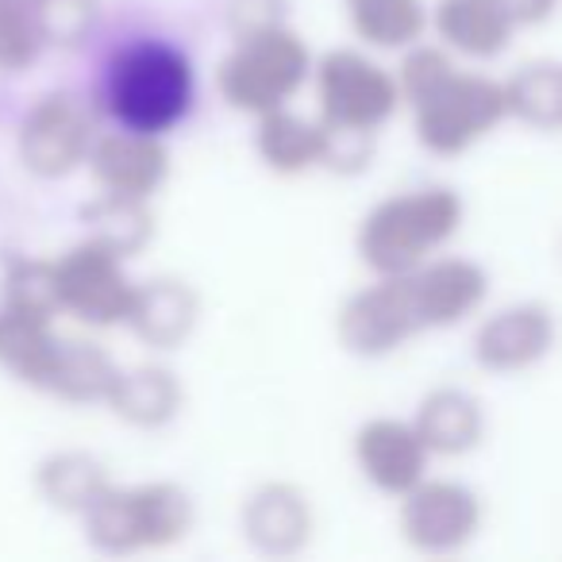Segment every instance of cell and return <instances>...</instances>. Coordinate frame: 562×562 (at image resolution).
<instances>
[{
	"label": "cell",
	"instance_id": "cell-1",
	"mask_svg": "<svg viewBox=\"0 0 562 562\" xmlns=\"http://www.w3.org/2000/svg\"><path fill=\"white\" fill-rule=\"evenodd\" d=\"M93 104L109 127L166 139L196 104V66L166 35H132L104 58Z\"/></svg>",
	"mask_w": 562,
	"mask_h": 562
},
{
	"label": "cell",
	"instance_id": "cell-2",
	"mask_svg": "<svg viewBox=\"0 0 562 562\" xmlns=\"http://www.w3.org/2000/svg\"><path fill=\"white\" fill-rule=\"evenodd\" d=\"M467 204L451 186H416L367 209L355 227V255L370 273H413L462 232Z\"/></svg>",
	"mask_w": 562,
	"mask_h": 562
},
{
	"label": "cell",
	"instance_id": "cell-3",
	"mask_svg": "<svg viewBox=\"0 0 562 562\" xmlns=\"http://www.w3.org/2000/svg\"><path fill=\"white\" fill-rule=\"evenodd\" d=\"M196 528L193 493L178 482H135L101 493L93 508L81 516L86 543L109 559H132L147 551H170L186 543Z\"/></svg>",
	"mask_w": 562,
	"mask_h": 562
},
{
	"label": "cell",
	"instance_id": "cell-4",
	"mask_svg": "<svg viewBox=\"0 0 562 562\" xmlns=\"http://www.w3.org/2000/svg\"><path fill=\"white\" fill-rule=\"evenodd\" d=\"M413 135L431 158H462L508 124L505 81L482 70H462L459 58L443 74L405 97Z\"/></svg>",
	"mask_w": 562,
	"mask_h": 562
},
{
	"label": "cell",
	"instance_id": "cell-5",
	"mask_svg": "<svg viewBox=\"0 0 562 562\" xmlns=\"http://www.w3.org/2000/svg\"><path fill=\"white\" fill-rule=\"evenodd\" d=\"M316 55L290 24L266 27L232 40L227 55L216 63V93L232 112L266 116L285 109L313 86Z\"/></svg>",
	"mask_w": 562,
	"mask_h": 562
},
{
	"label": "cell",
	"instance_id": "cell-6",
	"mask_svg": "<svg viewBox=\"0 0 562 562\" xmlns=\"http://www.w3.org/2000/svg\"><path fill=\"white\" fill-rule=\"evenodd\" d=\"M316 116L331 135H370L405 109L397 70L382 66L367 47H336L316 58L313 70Z\"/></svg>",
	"mask_w": 562,
	"mask_h": 562
},
{
	"label": "cell",
	"instance_id": "cell-7",
	"mask_svg": "<svg viewBox=\"0 0 562 562\" xmlns=\"http://www.w3.org/2000/svg\"><path fill=\"white\" fill-rule=\"evenodd\" d=\"M97 116H101L97 104L70 89H50L35 97L16 127L20 166L40 181H66L86 170L97 135H101Z\"/></svg>",
	"mask_w": 562,
	"mask_h": 562
},
{
	"label": "cell",
	"instance_id": "cell-8",
	"mask_svg": "<svg viewBox=\"0 0 562 562\" xmlns=\"http://www.w3.org/2000/svg\"><path fill=\"white\" fill-rule=\"evenodd\" d=\"M424 331L413 273H374L336 313V344L351 359H390Z\"/></svg>",
	"mask_w": 562,
	"mask_h": 562
},
{
	"label": "cell",
	"instance_id": "cell-9",
	"mask_svg": "<svg viewBox=\"0 0 562 562\" xmlns=\"http://www.w3.org/2000/svg\"><path fill=\"white\" fill-rule=\"evenodd\" d=\"M58 290H63V316L97 331L127 328L139 281L127 273V258L81 235L70 250L55 258Z\"/></svg>",
	"mask_w": 562,
	"mask_h": 562
},
{
	"label": "cell",
	"instance_id": "cell-10",
	"mask_svg": "<svg viewBox=\"0 0 562 562\" xmlns=\"http://www.w3.org/2000/svg\"><path fill=\"white\" fill-rule=\"evenodd\" d=\"M485 524V505L467 482L424 477L416 490L397 497V531L408 551L447 559L467 551Z\"/></svg>",
	"mask_w": 562,
	"mask_h": 562
},
{
	"label": "cell",
	"instance_id": "cell-11",
	"mask_svg": "<svg viewBox=\"0 0 562 562\" xmlns=\"http://www.w3.org/2000/svg\"><path fill=\"white\" fill-rule=\"evenodd\" d=\"M559 344V321L543 301H516L490 313L470 336V359L477 370L516 378L536 370Z\"/></svg>",
	"mask_w": 562,
	"mask_h": 562
},
{
	"label": "cell",
	"instance_id": "cell-12",
	"mask_svg": "<svg viewBox=\"0 0 562 562\" xmlns=\"http://www.w3.org/2000/svg\"><path fill=\"white\" fill-rule=\"evenodd\" d=\"M351 459L359 474L385 497H405L408 490L431 474V459L424 436L413 420L401 416H370L355 428L351 436Z\"/></svg>",
	"mask_w": 562,
	"mask_h": 562
},
{
	"label": "cell",
	"instance_id": "cell-13",
	"mask_svg": "<svg viewBox=\"0 0 562 562\" xmlns=\"http://www.w3.org/2000/svg\"><path fill=\"white\" fill-rule=\"evenodd\" d=\"M239 531L266 559H297L316 536L313 501L293 482H262L243 501Z\"/></svg>",
	"mask_w": 562,
	"mask_h": 562
},
{
	"label": "cell",
	"instance_id": "cell-14",
	"mask_svg": "<svg viewBox=\"0 0 562 562\" xmlns=\"http://www.w3.org/2000/svg\"><path fill=\"white\" fill-rule=\"evenodd\" d=\"M86 170L101 193L155 201L170 181V147L158 135L109 127V132L97 135Z\"/></svg>",
	"mask_w": 562,
	"mask_h": 562
},
{
	"label": "cell",
	"instance_id": "cell-15",
	"mask_svg": "<svg viewBox=\"0 0 562 562\" xmlns=\"http://www.w3.org/2000/svg\"><path fill=\"white\" fill-rule=\"evenodd\" d=\"M413 290L420 301L424 328L447 331L482 313L485 297H490V273L474 258L436 255L420 270H413Z\"/></svg>",
	"mask_w": 562,
	"mask_h": 562
},
{
	"label": "cell",
	"instance_id": "cell-16",
	"mask_svg": "<svg viewBox=\"0 0 562 562\" xmlns=\"http://www.w3.org/2000/svg\"><path fill=\"white\" fill-rule=\"evenodd\" d=\"M520 24L505 0H436L431 35L467 63H493L513 47Z\"/></svg>",
	"mask_w": 562,
	"mask_h": 562
},
{
	"label": "cell",
	"instance_id": "cell-17",
	"mask_svg": "<svg viewBox=\"0 0 562 562\" xmlns=\"http://www.w3.org/2000/svg\"><path fill=\"white\" fill-rule=\"evenodd\" d=\"M201 324V293L181 278H150L139 281L135 305L127 316V331L150 351H181Z\"/></svg>",
	"mask_w": 562,
	"mask_h": 562
},
{
	"label": "cell",
	"instance_id": "cell-18",
	"mask_svg": "<svg viewBox=\"0 0 562 562\" xmlns=\"http://www.w3.org/2000/svg\"><path fill=\"white\" fill-rule=\"evenodd\" d=\"M255 155L278 178L328 170L331 132L321 116H301L293 104H285L255 120Z\"/></svg>",
	"mask_w": 562,
	"mask_h": 562
},
{
	"label": "cell",
	"instance_id": "cell-19",
	"mask_svg": "<svg viewBox=\"0 0 562 562\" xmlns=\"http://www.w3.org/2000/svg\"><path fill=\"white\" fill-rule=\"evenodd\" d=\"M104 408L127 428L162 431L186 408V385L162 362H135V367H120Z\"/></svg>",
	"mask_w": 562,
	"mask_h": 562
},
{
	"label": "cell",
	"instance_id": "cell-20",
	"mask_svg": "<svg viewBox=\"0 0 562 562\" xmlns=\"http://www.w3.org/2000/svg\"><path fill=\"white\" fill-rule=\"evenodd\" d=\"M413 424L436 459H467L485 443V408L462 385H436L424 393Z\"/></svg>",
	"mask_w": 562,
	"mask_h": 562
},
{
	"label": "cell",
	"instance_id": "cell-21",
	"mask_svg": "<svg viewBox=\"0 0 562 562\" xmlns=\"http://www.w3.org/2000/svg\"><path fill=\"white\" fill-rule=\"evenodd\" d=\"M55 324L58 321L0 308V370L16 378L20 385H27V390L47 393L66 339Z\"/></svg>",
	"mask_w": 562,
	"mask_h": 562
},
{
	"label": "cell",
	"instance_id": "cell-22",
	"mask_svg": "<svg viewBox=\"0 0 562 562\" xmlns=\"http://www.w3.org/2000/svg\"><path fill=\"white\" fill-rule=\"evenodd\" d=\"M112 485V474L97 454L89 451H50L35 467V493L47 501L55 513L86 516Z\"/></svg>",
	"mask_w": 562,
	"mask_h": 562
},
{
	"label": "cell",
	"instance_id": "cell-23",
	"mask_svg": "<svg viewBox=\"0 0 562 562\" xmlns=\"http://www.w3.org/2000/svg\"><path fill=\"white\" fill-rule=\"evenodd\" d=\"M347 24L367 50L401 55L431 32L428 0H344Z\"/></svg>",
	"mask_w": 562,
	"mask_h": 562
},
{
	"label": "cell",
	"instance_id": "cell-24",
	"mask_svg": "<svg viewBox=\"0 0 562 562\" xmlns=\"http://www.w3.org/2000/svg\"><path fill=\"white\" fill-rule=\"evenodd\" d=\"M508 120L543 135H562V63L536 58L505 78Z\"/></svg>",
	"mask_w": 562,
	"mask_h": 562
},
{
	"label": "cell",
	"instance_id": "cell-25",
	"mask_svg": "<svg viewBox=\"0 0 562 562\" xmlns=\"http://www.w3.org/2000/svg\"><path fill=\"white\" fill-rule=\"evenodd\" d=\"M116 374L120 362L101 344L66 336L47 397L63 401V405H104Z\"/></svg>",
	"mask_w": 562,
	"mask_h": 562
},
{
	"label": "cell",
	"instance_id": "cell-26",
	"mask_svg": "<svg viewBox=\"0 0 562 562\" xmlns=\"http://www.w3.org/2000/svg\"><path fill=\"white\" fill-rule=\"evenodd\" d=\"M81 224H86V239H97L127 262L155 239V212H150V201H139V196L97 189L93 201L81 209Z\"/></svg>",
	"mask_w": 562,
	"mask_h": 562
},
{
	"label": "cell",
	"instance_id": "cell-27",
	"mask_svg": "<svg viewBox=\"0 0 562 562\" xmlns=\"http://www.w3.org/2000/svg\"><path fill=\"white\" fill-rule=\"evenodd\" d=\"M0 308L58 321L63 316V290H58L55 258H12L0 281Z\"/></svg>",
	"mask_w": 562,
	"mask_h": 562
},
{
	"label": "cell",
	"instance_id": "cell-28",
	"mask_svg": "<svg viewBox=\"0 0 562 562\" xmlns=\"http://www.w3.org/2000/svg\"><path fill=\"white\" fill-rule=\"evenodd\" d=\"M47 50L32 0H0V74H24Z\"/></svg>",
	"mask_w": 562,
	"mask_h": 562
},
{
	"label": "cell",
	"instance_id": "cell-29",
	"mask_svg": "<svg viewBox=\"0 0 562 562\" xmlns=\"http://www.w3.org/2000/svg\"><path fill=\"white\" fill-rule=\"evenodd\" d=\"M47 47H81L97 24V0H32Z\"/></svg>",
	"mask_w": 562,
	"mask_h": 562
},
{
	"label": "cell",
	"instance_id": "cell-30",
	"mask_svg": "<svg viewBox=\"0 0 562 562\" xmlns=\"http://www.w3.org/2000/svg\"><path fill=\"white\" fill-rule=\"evenodd\" d=\"M285 16H290V0H227V32H232V40L285 24Z\"/></svg>",
	"mask_w": 562,
	"mask_h": 562
},
{
	"label": "cell",
	"instance_id": "cell-31",
	"mask_svg": "<svg viewBox=\"0 0 562 562\" xmlns=\"http://www.w3.org/2000/svg\"><path fill=\"white\" fill-rule=\"evenodd\" d=\"M505 4L520 27H539L559 12V0H505Z\"/></svg>",
	"mask_w": 562,
	"mask_h": 562
}]
</instances>
